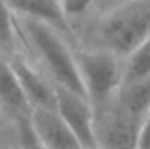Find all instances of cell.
<instances>
[{"label":"cell","mask_w":150,"mask_h":149,"mask_svg":"<svg viewBox=\"0 0 150 149\" xmlns=\"http://www.w3.org/2000/svg\"><path fill=\"white\" fill-rule=\"evenodd\" d=\"M125 85L150 79V35L123 59Z\"/></svg>","instance_id":"obj_12"},{"label":"cell","mask_w":150,"mask_h":149,"mask_svg":"<svg viewBox=\"0 0 150 149\" xmlns=\"http://www.w3.org/2000/svg\"><path fill=\"white\" fill-rule=\"evenodd\" d=\"M30 111H54L56 87L51 80L32 63L26 53L19 51L8 58Z\"/></svg>","instance_id":"obj_6"},{"label":"cell","mask_w":150,"mask_h":149,"mask_svg":"<svg viewBox=\"0 0 150 149\" xmlns=\"http://www.w3.org/2000/svg\"><path fill=\"white\" fill-rule=\"evenodd\" d=\"M58 3L66 29L75 42L96 23L110 0H58Z\"/></svg>","instance_id":"obj_7"},{"label":"cell","mask_w":150,"mask_h":149,"mask_svg":"<svg viewBox=\"0 0 150 149\" xmlns=\"http://www.w3.org/2000/svg\"><path fill=\"white\" fill-rule=\"evenodd\" d=\"M5 2L16 18L48 24L69 35L61 16L58 0H5Z\"/></svg>","instance_id":"obj_9"},{"label":"cell","mask_w":150,"mask_h":149,"mask_svg":"<svg viewBox=\"0 0 150 149\" xmlns=\"http://www.w3.org/2000/svg\"><path fill=\"white\" fill-rule=\"evenodd\" d=\"M16 23L23 53L29 56L56 88L83 95L72 38L62 31L43 23L21 18H16Z\"/></svg>","instance_id":"obj_1"},{"label":"cell","mask_w":150,"mask_h":149,"mask_svg":"<svg viewBox=\"0 0 150 149\" xmlns=\"http://www.w3.org/2000/svg\"><path fill=\"white\" fill-rule=\"evenodd\" d=\"M10 149H46L32 125L30 115L13 120V136Z\"/></svg>","instance_id":"obj_13"},{"label":"cell","mask_w":150,"mask_h":149,"mask_svg":"<svg viewBox=\"0 0 150 149\" xmlns=\"http://www.w3.org/2000/svg\"><path fill=\"white\" fill-rule=\"evenodd\" d=\"M150 35V0H110L75 43L104 48L125 59Z\"/></svg>","instance_id":"obj_2"},{"label":"cell","mask_w":150,"mask_h":149,"mask_svg":"<svg viewBox=\"0 0 150 149\" xmlns=\"http://www.w3.org/2000/svg\"><path fill=\"white\" fill-rule=\"evenodd\" d=\"M19 51H23V43L16 18L5 0H0V55L8 59Z\"/></svg>","instance_id":"obj_11"},{"label":"cell","mask_w":150,"mask_h":149,"mask_svg":"<svg viewBox=\"0 0 150 149\" xmlns=\"http://www.w3.org/2000/svg\"><path fill=\"white\" fill-rule=\"evenodd\" d=\"M54 112L85 149H96V114L83 95L56 88Z\"/></svg>","instance_id":"obj_5"},{"label":"cell","mask_w":150,"mask_h":149,"mask_svg":"<svg viewBox=\"0 0 150 149\" xmlns=\"http://www.w3.org/2000/svg\"><path fill=\"white\" fill-rule=\"evenodd\" d=\"M30 120L46 149H85L54 111H34Z\"/></svg>","instance_id":"obj_8"},{"label":"cell","mask_w":150,"mask_h":149,"mask_svg":"<svg viewBox=\"0 0 150 149\" xmlns=\"http://www.w3.org/2000/svg\"><path fill=\"white\" fill-rule=\"evenodd\" d=\"M2 58H3V56H2V55H0V59H2Z\"/></svg>","instance_id":"obj_15"},{"label":"cell","mask_w":150,"mask_h":149,"mask_svg":"<svg viewBox=\"0 0 150 149\" xmlns=\"http://www.w3.org/2000/svg\"><path fill=\"white\" fill-rule=\"evenodd\" d=\"M13 136V119L0 106V149H10Z\"/></svg>","instance_id":"obj_14"},{"label":"cell","mask_w":150,"mask_h":149,"mask_svg":"<svg viewBox=\"0 0 150 149\" xmlns=\"http://www.w3.org/2000/svg\"><path fill=\"white\" fill-rule=\"evenodd\" d=\"M74 50L81 90L94 109V114H98L115 101L123 88V59L104 48L75 42Z\"/></svg>","instance_id":"obj_3"},{"label":"cell","mask_w":150,"mask_h":149,"mask_svg":"<svg viewBox=\"0 0 150 149\" xmlns=\"http://www.w3.org/2000/svg\"><path fill=\"white\" fill-rule=\"evenodd\" d=\"M141 123L115 99L96 114V149H136Z\"/></svg>","instance_id":"obj_4"},{"label":"cell","mask_w":150,"mask_h":149,"mask_svg":"<svg viewBox=\"0 0 150 149\" xmlns=\"http://www.w3.org/2000/svg\"><path fill=\"white\" fill-rule=\"evenodd\" d=\"M0 106L13 120L32 114L23 88L15 76V71L6 58L0 59Z\"/></svg>","instance_id":"obj_10"}]
</instances>
